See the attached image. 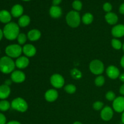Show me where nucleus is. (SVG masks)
Masks as SVG:
<instances>
[{
  "label": "nucleus",
  "instance_id": "a19ab883",
  "mask_svg": "<svg viewBox=\"0 0 124 124\" xmlns=\"http://www.w3.org/2000/svg\"><path fill=\"white\" fill-rule=\"evenodd\" d=\"M119 79L122 82H124V73L121 74V75L119 76Z\"/></svg>",
  "mask_w": 124,
  "mask_h": 124
},
{
  "label": "nucleus",
  "instance_id": "a878e982",
  "mask_svg": "<svg viewBox=\"0 0 124 124\" xmlns=\"http://www.w3.org/2000/svg\"><path fill=\"white\" fill-rule=\"evenodd\" d=\"M64 90L65 92L69 94H73L76 92V87L75 85L73 84H69L67 85L65 87H64Z\"/></svg>",
  "mask_w": 124,
  "mask_h": 124
},
{
  "label": "nucleus",
  "instance_id": "ea45409f",
  "mask_svg": "<svg viewBox=\"0 0 124 124\" xmlns=\"http://www.w3.org/2000/svg\"><path fill=\"white\" fill-rule=\"evenodd\" d=\"M121 66L124 69V55L122 56V58H121Z\"/></svg>",
  "mask_w": 124,
  "mask_h": 124
},
{
  "label": "nucleus",
  "instance_id": "37998d69",
  "mask_svg": "<svg viewBox=\"0 0 124 124\" xmlns=\"http://www.w3.org/2000/svg\"><path fill=\"white\" fill-rule=\"evenodd\" d=\"M121 121H122V124H124V111L122 115V117H121Z\"/></svg>",
  "mask_w": 124,
  "mask_h": 124
},
{
  "label": "nucleus",
  "instance_id": "4468645a",
  "mask_svg": "<svg viewBox=\"0 0 124 124\" xmlns=\"http://www.w3.org/2000/svg\"><path fill=\"white\" fill-rule=\"evenodd\" d=\"M112 35L115 38H121L124 36V25L118 24L113 27L111 30Z\"/></svg>",
  "mask_w": 124,
  "mask_h": 124
},
{
  "label": "nucleus",
  "instance_id": "4be33fe9",
  "mask_svg": "<svg viewBox=\"0 0 124 124\" xmlns=\"http://www.w3.org/2000/svg\"><path fill=\"white\" fill-rule=\"evenodd\" d=\"M30 23V18L27 15H23L19 18L18 20V25L21 27L27 26Z\"/></svg>",
  "mask_w": 124,
  "mask_h": 124
},
{
  "label": "nucleus",
  "instance_id": "f3484780",
  "mask_svg": "<svg viewBox=\"0 0 124 124\" xmlns=\"http://www.w3.org/2000/svg\"><path fill=\"white\" fill-rule=\"evenodd\" d=\"M12 19V15L6 10H2L0 11V21L4 24H8L10 23Z\"/></svg>",
  "mask_w": 124,
  "mask_h": 124
},
{
  "label": "nucleus",
  "instance_id": "dca6fc26",
  "mask_svg": "<svg viewBox=\"0 0 124 124\" xmlns=\"http://www.w3.org/2000/svg\"><path fill=\"white\" fill-rule=\"evenodd\" d=\"M23 12H24V8L20 4L15 5L11 9V15L15 18H18L23 16Z\"/></svg>",
  "mask_w": 124,
  "mask_h": 124
},
{
  "label": "nucleus",
  "instance_id": "6e6552de",
  "mask_svg": "<svg viewBox=\"0 0 124 124\" xmlns=\"http://www.w3.org/2000/svg\"><path fill=\"white\" fill-rule=\"evenodd\" d=\"M113 107L117 113H123L124 111V97L119 96L116 98L113 102Z\"/></svg>",
  "mask_w": 124,
  "mask_h": 124
},
{
  "label": "nucleus",
  "instance_id": "aec40b11",
  "mask_svg": "<svg viewBox=\"0 0 124 124\" xmlns=\"http://www.w3.org/2000/svg\"><path fill=\"white\" fill-rule=\"evenodd\" d=\"M105 19L106 21L110 25H115L118 21V16L117 15L113 12H109L105 16Z\"/></svg>",
  "mask_w": 124,
  "mask_h": 124
},
{
  "label": "nucleus",
  "instance_id": "393cba45",
  "mask_svg": "<svg viewBox=\"0 0 124 124\" xmlns=\"http://www.w3.org/2000/svg\"><path fill=\"white\" fill-rule=\"evenodd\" d=\"M71 75L73 78L75 79H79L82 77V73L77 69H73L71 71Z\"/></svg>",
  "mask_w": 124,
  "mask_h": 124
},
{
  "label": "nucleus",
  "instance_id": "7ed1b4c3",
  "mask_svg": "<svg viewBox=\"0 0 124 124\" xmlns=\"http://www.w3.org/2000/svg\"><path fill=\"white\" fill-rule=\"evenodd\" d=\"M66 22L68 25L73 28L77 27L81 23V16L77 11L69 12L66 16Z\"/></svg>",
  "mask_w": 124,
  "mask_h": 124
},
{
  "label": "nucleus",
  "instance_id": "c85d7f7f",
  "mask_svg": "<svg viewBox=\"0 0 124 124\" xmlns=\"http://www.w3.org/2000/svg\"><path fill=\"white\" fill-rule=\"evenodd\" d=\"M27 37L26 35H25L23 33H19V35L17 37V40H18V42L19 44L23 45L27 41Z\"/></svg>",
  "mask_w": 124,
  "mask_h": 124
},
{
  "label": "nucleus",
  "instance_id": "39448f33",
  "mask_svg": "<svg viewBox=\"0 0 124 124\" xmlns=\"http://www.w3.org/2000/svg\"><path fill=\"white\" fill-rule=\"evenodd\" d=\"M11 107L14 110L22 113L25 112L28 109L27 103L21 98H17L13 99L11 103Z\"/></svg>",
  "mask_w": 124,
  "mask_h": 124
},
{
  "label": "nucleus",
  "instance_id": "4c0bfd02",
  "mask_svg": "<svg viewBox=\"0 0 124 124\" xmlns=\"http://www.w3.org/2000/svg\"><path fill=\"white\" fill-rule=\"evenodd\" d=\"M12 80H10V79H7L6 80V81H5V85H6L7 86H10L11 85V84H12Z\"/></svg>",
  "mask_w": 124,
  "mask_h": 124
},
{
  "label": "nucleus",
  "instance_id": "72a5a7b5",
  "mask_svg": "<svg viewBox=\"0 0 124 124\" xmlns=\"http://www.w3.org/2000/svg\"><path fill=\"white\" fill-rule=\"evenodd\" d=\"M0 124H6V116L1 113H0Z\"/></svg>",
  "mask_w": 124,
  "mask_h": 124
},
{
  "label": "nucleus",
  "instance_id": "5701e85b",
  "mask_svg": "<svg viewBox=\"0 0 124 124\" xmlns=\"http://www.w3.org/2000/svg\"><path fill=\"white\" fill-rule=\"evenodd\" d=\"M82 21L83 23L85 25H89L93 22V16L90 13H86L83 15L82 18Z\"/></svg>",
  "mask_w": 124,
  "mask_h": 124
},
{
  "label": "nucleus",
  "instance_id": "412c9836",
  "mask_svg": "<svg viewBox=\"0 0 124 124\" xmlns=\"http://www.w3.org/2000/svg\"><path fill=\"white\" fill-rule=\"evenodd\" d=\"M50 15L53 18H58L62 15V10L60 7L52 6L50 8Z\"/></svg>",
  "mask_w": 124,
  "mask_h": 124
},
{
  "label": "nucleus",
  "instance_id": "f03ea898",
  "mask_svg": "<svg viewBox=\"0 0 124 124\" xmlns=\"http://www.w3.org/2000/svg\"><path fill=\"white\" fill-rule=\"evenodd\" d=\"M15 62L10 57L3 56L0 59V71L4 74L13 72L15 67Z\"/></svg>",
  "mask_w": 124,
  "mask_h": 124
},
{
  "label": "nucleus",
  "instance_id": "c756f323",
  "mask_svg": "<svg viewBox=\"0 0 124 124\" xmlns=\"http://www.w3.org/2000/svg\"><path fill=\"white\" fill-rule=\"evenodd\" d=\"M96 85L98 87H102L105 83V78L103 76H99L95 79L94 81Z\"/></svg>",
  "mask_w": 124,
  "mask_h": 124
},
{
  "label": "nucleus",
  "instance_id": "bb28decb",
  "mask_svg": "<svg viewBox=\"0 0 124 124\" xmlns=\"http://www.w3.org/2000/svg\"><path fill=\"white\" fill-rule=\"evenodd\" d=\"M111 45H112V47L116 50H119L122 47L121 42L117 39H113L111 41Z\"/></svg>",
  "mask_w": 124,
  "mask_h": 124
},
{
  "label": "nucleus",
  "instance_id": "7c9ffc66",
  "mask_svg": "<svg viewBox=\"0 0 124 124\" xmlns=\"http://www.w3.org/2000/svg\"><path fill=\"white\" fill-rule=\"evenodd\" d=\"M105 98L107 100L112 101L116 99V94L113 91H108L105 94Z\"/></svg>",
  "mask_w": 124,
  "mask_h": 124
},
{
  "label": "nucleus",
  "instance_id": "e433bc0d",
  "mask_svg": "<svg viewBox=\"0 0 124 124\" xmlns=\"http://www.w3.org/2000/svg\"><path fill=\"white\" fill-rule=\"evenodd\" d=\"M119 92L121 94L124 95V84L122 85L121 87V88H120V90H119Z\"/></svg>",
  "mask_w": 124,
  "mask_h": 124
},
{
  "label": "nucleus",
  "instance_id": "58836bf2",
  "mask_svg": "<svg viewBox=\"0 0 124 124\" xmlns=\"http://www.w3.org/2000/svg\"><path fill=\"white\" fill-rule=\"evenodd\" d=\"M6 124H21L20 122H19L18 121H12L8 122V123H7Z\"/></svg>",
  "mask_w": 124,
  "mask_h": 124
},
{
  "label": "nucleus",
  "instance_id": "c9c22d12",
  "mask_svg": "<svg viewBox=\"0 0 124 124\" xmlns=\"http://www.w3.org/2000/svg\"><path fill=\"white\" fill-rule=\"evenodd\" d=\"M119 12L121 14L124 15V3L122 4L119 7Z\"/></svg>",
  "mask_w": 124,
  "mask_h": 124
},
{
  "label": "nucleus",
  "instance_id": "1a4fd4ad",
  "mask_svg": "<svg viewBox=\"0 0 124 124\" xmlns=\"http://www.w3.org/2000/svg\"><path fill=\"white\" fill-rule=\"evenodd\" d=\"M11 79L15 83H22L25 81V75L23 71L16 70L12 73Z\"/></svg>",
  "mask_w": 124,
  "mask_h": 124
},
{
  "label": "nucleus",
  "instance_id": "473e14b6",
  "mask_svg": "<svg viewBox=\"0 0 124 124\" xmlns=\"http://www.w3.org/2000/svg\"><path fill=\"white\" fill-rule=\"evenodd\" d=\"M103 9L107 13L111 12V10H112V5L109 2H105L103 6Z\"/></svg>",
  "mask_w": 124,
  "mask_h": 124
},
{
  "label": "nucleus",
  "instance_id": "b1692460",
  "mask_svg": "<svg viewBox=\"0 0 124 124\" xmlns=\"http://www.w3.org/2000/svg\"><path fill=\"white\" fill-rule=\"evenodd\" d=\"M11 107L9 102L6 100H2L0 101V111H6Z\"/></svg>",
  "mask_w": 124,
  "mask_h": 124
},
{
  "label": "nucleus",
  "instance_id": "0eeeda50",
  "mask_svg": "<svg viewBox=\"0 0 124 124\" xmlns=\"http://www.w3.org/2000/svg\"><path fill=\"white\" fill-rule=\"evenodd\" d=\"M51 84L56 88H61L64 86L65 81L64 78L59 74H54L50 78Z\"/></svg>",
  "mask_w": 124,
  "mask_h": 124
},
{
  "label": "nucleus",
  "instance_id": "20e7f679",
  "mask_svg": "<svg viewBox=\"0 0 124 124\" xmlns=\"http://www.w3.org/2000/svg\"><path fill=\"white\" fill-rule=\"evenodd\" d=\"M5 52L10 58H19L23 52V48L18 44H11L6 47Z\"/></svg>",
  "mask_w": 124,
  "mask_h": 124
},
{
  "label": "nucleus",
  "instance_id": "a18cd8bd",
  "mask_svg": "<svg viewBox=\"0 0 124 124\" xmlns=\"http://www.w3.org/2000/svg\"><path fill=\"white\" fill-rule=\"evenodd\" d=\"M122 49H123V50H124V44L122 45Z\"/></svg>",
  "mask_w": 124,
  "mask_h": 124
},
{
  "label": "nucleus",
  "instance_id": "49530a36",
  "mask_svg": "<svg viewBox=\"0 0 124 124\" xmlns=\"http://www.w3.org/2000/svg\"><path fill=\"white\" fill-rule=\"evenodd\" d=\"M23 1H30V0H23Z\"/></svg>",
  "mask_w": 124,
  "mask_h": 124
},
{
  "label": "nucleus",
  "instance_id": "423d86ee",
  "mask_svg": "<svg viewBox=\"0 0 124 124\" xmlns=\"http://www.w3.org/2000/svg\"><path fill=\"white\" fill-rule=\"evenodd\" d=\"M90 70L92 73L99 75L102 73L104 71V65L103 62L98 59L92 61L89 65Z\"/></svg>",
  "mask_w": 124,
  "mask_h": 124
},
{
  "label": "nucleus",
  "instance_id": "a211bd4d",
  "mask_svg": "<svg viewBox=\"0 0 124 124\" xmlns=\"http://www.w3.org/2000/svg\"><path fill=\"white\" fill-rule=\"evenodd\" d=\"M11 90L9 86L3 84L0 85V99L4 100L8 98L10 94Z\"/></svg>",
  "mask_w": 124,
  "mask_h": 124
},
{
  "label": "nucleus",
  "instance_id": "c03bdc74",
  "mask_svg": "<svg viewBox=\"0 0 124 124\" xmlns=\"http://www.w3.org/2000/svg\"><path fill=\"white\" fill-rule=\"evenodd\" d=\"M82 124L81 123V122H78V121H76V122H74V124Z\"/></svg>",
  "mask_w": 124,
  "mask_h": 124
},
{
  "label": "nucleus",
  "instance_id": "f704fd0d",
  "mask_svg": "<svg viewBox=\"0 0 124 124\" xmlns=\"http://www.w3.org/2000/svg\"><path fill=\"white\" fill-rule=\"evenodd\" d=\"M62 0H53L52 2H53V6H58V5L61 2Z\"/></svg>",
  "mask_w": 124,
  "mask_h": 124
},
{
  "label": "nucleus",
  "instance_id": "2eb2a0df",
  "mask_svg": "<svg viewBox=\"0 0 124 124\" xmlns=\"http://www.w3.org/2000/svg\"><path fill=\"white\" fill-rule=\"evenodd\" d=\"M29 64V59L27 56H20L17 58L15 65L18 69H23L26 68Z\"/></svg>",
  "mask_w": 124,
  "mask_h": 124
},
{
  "label": "nucleus",
  "instance_id": "79ce46f5",
  "mask_svg": "<svg viewBox=\"0 0 124 124\" xmlns=\"http://www.w3.org/2000/svg\"><path fill=\"white\" fill-rule=\"evenodd\" d=\"M4 36V34H3V31H2V30H1V29H0V41H1V39H2V37H3Z\"/></svg>",
  "mask_w": 124,
  "mask_h": 124
},
{
  "label": "nucleus",
  "instance_id": "6ab92c4d",
  "mask_svg": "<svg viewBox=\"0 0 124 124\" xmlns=\"http://www.w3.org/2000/svg\"><path fill=\"white\" fill-rule=\"evenodd\" d=\"M41 33L39 30L37 29H32L28 32L27 38L31 41H36L41 38Z\"/></svg>",
  "mask_w": 124,
  "mask_h": 124
},
{
  "label": "nucleus",
  "instance_id": "ddd939ff",
  "mask_svg": "<svg viewBox=\"0 0 124 124\" xmlns=\"http://www.w3.org/2000/svg\"><path fill=\"white\" fill-rule=\"evenodd\" d=\"M58 93L56 90L50 89L45 93V99L47 101L52 102L58 99Z\"/></svg>",
  "mask_w": 124,
  "mask_h": 124
},
{
  "label": "nucleus",
  "instance_id": "f257e3e1",
  "mask_svg": "<svg viewBox=\"0 0 124 124\" xmlns=\"http://www.w3.org/2000/svg\"><path fill=\"white\" fill-rule=\"evenodd\" d=\"M3 34L7 39L14 40L17 39L19 34V25L15 23H9L6 24L3 29Z\"/></svg>",
  "mask_w": 124,
  "mask_h": 124
},
{
  "label": "nucleus",
  "instance_id": "9d476101",
  "mask_svg": "<svg viewBox=\"0 0 124 124\" xmlns=\"http://www.w3.org/2000/svg\"><path fill=\"white\" fill-rule=\"evenodd\" d=\"M113 116V111L112 108L108 106H106L102 110L101 112V117L104 121H109Z\"/></svg>",
  "mask_w": 124,
  "mask_h": 124
},
{
  "label": "nucleus",
  "instance_id": "cd10ccee",
  "mask_svg": "<svg viewBox=\"0 0 124 124\" xmlns=\"http://www.w3.org/2000/svg\"><path fill=\"white\" fill-rule=\"evenodd\" d=\"M73 8L75 10V11H80L82 9V4L79 0H75L72 3Z\"/></svg>",
  "mask_w": 124,
  "mask_h": 124
},
{
  "label": "nucleus",
  "instance_id": "de8ad7c7",
  "mask_svg": "<svg viewBox=\"0 0 124 124\" xmlns=\"http://www.w3.org/2000/svg\"><path fill=\"white\" fill-rule=\"evenodd\" d=\"M0 52H1V50H0Z\"/></svg>",
  "mask_w": 124,
  "mask_h": 124
},
{
  "label": "nucleus",
  "instance_id": "9b49d317",
  "mask_svg": "<svg viewBox=\"0 0 124 124\" xmlns=\"http://www.w3.org/2000/svg\"><path fill=\"white\" fill-rule=\"evenodd\" d=\"M106 73L107 76L112 79H117L120 76L119 70L114 65H110L108 67L106 70Z\"/></svg>",
  "mask_w": 124,
  "mask_h": 124
},
{
  "label": "nucleus",
  "instance_id": "2f4dec72",
  "mask_svg": "<svg viewBox=\"0 0 124 124\" xmlns=\"http://www.w3.org/2000/svg\"><path fill=\"white\" fill-rule=\"evenodd\" d=\"M103 106H104V104L101 101L95 102L93 105V108L95 110H97V111L101 110Z\"/></svg>",
  "mask_w": 124,
  "mask_h": 124
},
{
  "label": "nucleus",
  "instance_id": "f8f14e48",
  "mask_svg": "<svg viewBox=\"0 0 124 124\" xmlns=\"http://www.w3.org/2000/svg\"><path fill=\"white\" fill-rule=\"evenodd\" d=\"M23 52L27 57H32L35 55L36 49L32 44H25L23 47Z\"/></svg>",
  "mask_w": 124,
  "mask_h": 124
}]
</instances>
